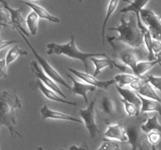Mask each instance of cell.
<instances>
[{"label": "cell", "mask_w": 161, "mask_h": 150, "mask_svg": "<svg viewBox=\"0 0 161 150\" xmlns=\"http://www.w3.org/2000/svg\"><path fill=\"white\" fill-rule=\"evenodd\" d=\"M128 21H126L123 16L120 24L116 28H108L109 31H115L119 33L118 37H108V42H121L131 48H138L144 43V34L138 25V20L135 14H130Z\"/></svg>", "instance_id": "1"}, {"label": "cell", "mask_w": 161, "mask_h": 150, "mask_svg": "<svg viewBox=\"0 0 161 150\" xmlns=\"http://www.w3.org/2000/svg\"><path fill=\"white\" fill-rule=\"evenodd\" d=\"M21 107V101L16 94L3 91L0 97V123L8 128L11 136L17 135L22 138L20 132L16 130L15 110Z\"/></svg>", "instance_id": "2"}, {"label": "cell", "mask_w": 161, "mask_h": 150, "mask_svg": "<svg viewBox=\"0 0 161 150\" xmlns=\"http://www.w3.org/2000/svg\"><path fill=\"white\" fill-rule=\"evenodd\" d=\"M48 55H64L69 58H72L74 59L80 60L83 63L85 67L86 73H89L90 66L88 60H91V58L97 57H108L105 53H91V52H83L80 51L77 48L75 45V38L73 34L70 35V41L65 44H57V43H49L47 45Z\"/></svg>", "instance_id": "3"}, {"label": "cell", "mask_w": 161, "mask_h": 150, "mask_svg": "<svg viewBox=\"0 0 161 150\" xmlns=\"http://www.w3.org/2000/svg\"><path fill=\"white\" fill-rule=\"evenodd\" d=\"M115 50L116 56L121 62L132 70L135 73L136 66L139 61H142V55L138 49L128 46V45H119L118 42H108Z\"/></svg>", "instance_id": "4"}, {"label": "cell", "mask_w": 161, "mask_h": 150, "mask_svg": "<svg viewBox=\"0 0 161 150\" xmlns=\"http://www.w3.org/2000/svg\"><path fill=\"white\" fill-rule=\"evenodd\" d=\"M15 29L18 31V33L20 34V36H21L22 38L24 39V41L25 42V43L28 45V46L29 47L30 49L31 50L33 55H34V56L36 57V59H37L38 63H39V67H40L41 69L43 70L44 73H45L47 76L50 77V78H51V79L53 80L55 83H59L60 84H61L62 86H64V88H66L69 89V90H70V91L72 90V87H71V86L69 85L67 82H66L65 80H64V78L61 76V74H60V73H58V72L57 71V70H55V69L53 68V67H52V66L50 65L48 62H47V59H45L44 58H42V56L39 54V52L36 51V48L33 47V45H31V44L30 43L29 41L28 40V38H27L26 36H25V34L22 33V31H20V30H19L18 28H15Z\"/></svg>", "instance_id": "5"}, {"label": "cell", "mask_w": 161, "mask_h": 150, "mask_svg": "<svg viewBox=\"0 0 161 150\" xmlns=\"http://www.w3.org/2000/svg\"><path fill=\"white\" fill-rule=\"evenodd\" d=\"M141 19L151 33L153 38L161 41V15L158 16L153 10L143 9L141 10Z\"/></svg>", "instance_id": "6"}, {"label": "cell", "mask_w": 161, "mask_h": 150, "mask_svg": "<svg viewBox=\"0 0 161 150\" xmlns=\"http://www.w3.org/2000/svg\"><path fill=\"white\" fill-rule=\"evenodd\" d=\"M95 103L96 98H94L89 103L86 109H80L79 111V114L83 121L84 122L85 127L89 132L91 139L94 138L99 133V128L95 121V111H94Z\"/></svg>", "instance_id": "7"}, {"label": "cell", "mask_w": 161, "mask_h": 150, "mask_svg": "<svg viewBox=\"0 0 161 150\" xmlns=\"http://www.w3.org/2000/svg\"><path fill=\"white\" fill-rule=\"evenodd\" d=\"M130 87L138 94L145 98L160 102L161 98L156 92L155 88L151 85L146 77H140L136 81L130 84Z\"/></svg>", "instance_id": "8"}, {"label": "cell", "mask_w": 161, "mask_h": 150, "mask_svg": "<svg viewBox=\"0 0 161 150\" xmlns=\"http://www.w3.org/2000/svg\"><path fill=\"white\" fill-rule=\"evenodd\" d=\"M30 69H31V72H32L33 74L35 75V77L39 78V81H40L41 82L43 83L47 88L51 89L52 91L55 92L57 94H58V95H61V96H62L63 98L66 99V95L63 93L62 91H61V89H60V88L57 85V83H55L50 77L47 76V75L44 73V71L41 69L39 63H38L36 61L32 60L30 62Z\"/></svg>", "instance_id": "9"}, {"label": "cell", "mask_w": 161, "mask_h": 150, "mask_svg": "<svg viewBox=\"0 0 161 150\" xmlns=\"http://www.w3.org/2000/svg\"><path fill=\"white\" fill-rule=\"evenodd\" d=\"M0 2H1L3 8L9 12V15H10L13 28H18L19 30H20L22 31V33L26 37H29L30 34H28V32L26 31L25 27H24V25L26 23V20H24V17L22 16V7L20 8V9H14V8L10 7L9 6V4H8V2L6 1L1 0Z\"/></svg>", "instance_id": "10"}, {"label": "cell", "mask_w": 161, "mask_h": 150, "mask_svg": "<svg viewBox=\"0 0 161 150\" xmlns=\"http://www.w3.org/2000/svg\"><path fill=\"white\" fill-rule=\"evenodd\" d=\"M69 72L73 73L75 77H77V78H79L80 79L85 81L86 84H91V85L94 86V87L95 88H99L102 89H107L110 86L114 84L115 83H116L115 78L108 80V81H99V80L97 79V78H94L93 75H90L89 73H86V72L84 73V72L78 71V70L72 68H69Z\"/></svg>", "instance_id": "11"}, {"label": "cell", "mask_w": 161, "mask_h": 150, "mask_svg": "<svg viewBox=\"0 0 161 150\" xmlns=\"http://www.w3.org/2000/svg\"><path fill=\"white\" fill-rule=\"evenodd\" d=\"M126 2L128 3V6L124 7L122 9H120V12H135V14L136 15L137 20H138V25L140 29L142 30V31L143 32V34L146 33L147 31H149L148 28H146L144 25V23H142V20L141 19V10L144 9L145 6L149 2V1H125Z\"/></svg>", "instance_id": "12"}, {"label": "cell", "mask_w": 161, "mask_h": 150, "mask_svg": "<svg viewBox=\"0 0 161 150\" xmlns=\"http://www.w3.org/2000/svg\"><path fill=\"white\" fill-rule=\"evenodd\" d=\"M105 138L113 141H118L123 143H127L128 136L127 134V130L120 123L117 124H110L104 134Z\"/></svg>", "instance_id": "13"}, {"label": "cell", "mask_w": 161, "mask_h": 150, "mask_svg": "<svg viewBox=\"0 0 161 150\" xmlns=\"http://www.w3.org/2000/svg\"><path fill=\"white\" fill-rule=\"evenodd\" d=\"M91 61L95 66V70L93 73V76L94 78H97V75L100 74L102 70L106 68V67H108L110 69H113L114 67H116V68L122 70L123 72L126 71V69L124 66L118 63V62H116L113 59H110L109 57L100 58V59L97 57H93L91 59Z\"/></svg>", "instance_id": "14"}, {"label": "cell", "mask_w": 161, "mask_h": 150, "mask_svg": "<svg viewBox=\"0 0 161 150\" xmlns=\"http://www.w3.org/2000/svg\"><path fill=\"white\" fill-rule=\"evenodd\" d=\"M40 112L42 114V117L43 120L47 119H53V120H67V121H72L76 122V123H82V121L80 119H77L75 117L69 116L68 114L64 113V112H58V111L53 110L50 109L47 106H43L40 109Z\"/></svg>", "instance_id": "15"}, {"label": "cell", "mask_w": 161, "mask_h": 150, "mask_svg": "<svg viewBox=\"0 0 161 150\" xmlns=\"http://www.w3.org/2000/svg\"><path fill=\"white\" fill-rule=\"evenodd\" d=\"M68 77L72 80L73 85L72 87V92L74 95H80L83 98L86 104H88V98H87V92H94L96 90V88L91 84L82 83L75 80L71 74H68Z\"/></svg>", "instance_id": "16"}, {"label": "cell", "mask_w": 161, "mask_h": 150, "mask_svg": "<svg viewBox=\"0 0 161 150\" xmlns=\"http://www.w3.org/2000/svg\"><path fill=\"white\" fill-rule=\"evenodd\" d=\"M19 2L29 6V7L32 9V11H34V12L39 16V18L44 19V20H48V21L52 22V23H59L60 22H61L60 21V19L58 18V17L52 15V14L50 13V12H49L45 8L39 6V5L36 4V3L34 2L20 1Z\"/></svg>", "instance_id": "17"}, {"label": "cell", "mask_w": 161, "mask_h": 150, "mask_svg": "<svg viewBox=\"0 0 161 150\" xmlns=\"http://www.w3.org/2000/svg\"><path fill=\"white\" fill-rule=\"evenodd\" d=\"M127 134L128 136V142L127 144L130 145V150H143L142 147V132L137 127L130 126L127 129Z\"/></svg>", "instance_id": "18"}, {"label": "cell", "mask_w": 161, "mask_h": 150, "mask_svg": "<svg viewBox=\"0 0 161 150\" xmlns=\"http://www.w3.org/2000/svg\"><path fill=\"white\" fill-rule=\"evenodd\" d=\"M38 87L40 89L41 92H42L44 95L47 97L48 99L51 100V101H54V102H61V103H64V104L69 105V106H76V102H71L69 101V100H66L65 98H63L61 97H60L58 94L56 93L55 92L52 91L51 89H50L49 88H47L45 84H43L42 82H41L40 81H38Z\"/></svg>", "instance_id": "19"}, {"label": "cell", "mask_w": 161, "mask_h": 150, "mask_svg": "<svg viewBox=\"0 0 161 150\" xmlns=\"http://www.w3.org/2000/svg\"><path fill=\"white\" fill-rule=\"evenodd\" d=\"M138 95L142 102L141 110H140V112H141V113H145V112H158L159 115L161 117L160 102L145 98V97L140 95L139 94H138Z\"/></svg>", "instance_id": "20"}, {"label": "cell", "mask_w": 161, "mask_h": 150, "mask_svg": "<svg viewBox=\"0 0 161 150\" xmlns=\"http://www.w3.org/2000/svg\"><path fill=\"white\" fill-rule=\"evenodd\" d=\"M116 89H117L119 95H121V98L127 100L129 102L132 103V104L135 105L138 109L141 110L142 106V102L140 100L139 97H138V93L135 91L130 90L129 88H120L119 86H116Z\"/></svg>", "instance_id": "21"}, {"label": "cell", "mask_w": 161, "mask_h": 150, "mask_svg": "<svg viewBox=\"0 0 161 150\" xmlns=\"http://www.w3.org/2000/svg\"><path fill=\"white\" fill-rule=\"evenodd\" d=\"M157 64L161 65V59H157L156 60L149 61V60H142L138 62L136 66V70H135L134 74L137 77H143V74L149 71L150 69H152Z\"/></svg>", "instance_id": "22"}, {"label": "cell", "mask_w": 161, "mask_h": 150, "mask_svg": "<svg viewBox=\"0 0 161 150\" xmlns=\"http://www.w3.org/2000/svg\"><path fill=\"white\" fill-rule=\"evenodd\" d=\"M141 130L146 133H150L153 131H157L161 134V124L158 121V117L157 114L152 117L147 118L146 123L142 124Z\"/></svg>", "instance_id": "23"}, {"label": "cell", "mask_w": 161, "mask_h": 150, "mask_svg": "<svg viewBox=\"0 0 161 150\" xmlns=\"http://www.w3.org/2000/svg\"><path fill=\"white\" fill-rule=\"evenodd\" d=\"M119 3V1H110L108 2V7H107L106 11V15H105V18L104 20L103 25H102V45H105V29H106V25L108 23V20H109L110 17L113 14L115 10L117 8L118 4Z\"/></svg>", "instance_id": "24"}, {"label": "cell", "mask_w": 161, "mask_h": 150, "mask_svg": "<svg viewBox=\"0 0 161 150\" xmlns=\"http://www.w3.org/2000/svg\"><path fill=\"white\" fill-rule=\"evenodd\" d=\"M28 55V52L25 49H22V48H19L18 45H16V46L13 47L10 49L9 50V52H7L6 56V62L7 65H9L12 62H14V60L17 59L18 57L20 56H27Z\"/></svg>", "instance_id": "25"}, {"label": "cell", "mask_w": 161, "mask_h": 150, "mask_svg": "<svg viewBox=\"0 0 161 150\" xmlns=\"http://www.w3.org/2000/svg\"><path fill=\"white\" fill-rule=\"evenodd\" d=\"M39 16L32 11L26 17V25L28 31L31 35H36L38 32V23H39Z\"/></svg>", "instance_id": "26"}, {"label": "cell", "mask_w": 161, "mask_h": 150, "mask_svg": "<svg viewBox=\"0 0 161 150\" xmlns=\"http://www.w3.org/2000/svg\"><path fill=\"white\" fill-rule=\"evenodd\" d=\"M140 77L135 76V74H130V73H120V74H117L115 77V80H116V83L119 84L120 88H124V86L127 85V84H131L139 78Z\"/></svg>", "instance_id": "27"}, {"label": "cell", "mask_w": 161, "mask_h": 150, "mask_svg": "<svg viewBox=\"0 0 161 150\" xmlns=\"http://www.w3.org/2000/svg\"><path fill=\"white\" fill-rule=\"evenodd\" d=\"M100 106L102 111L107 115L113 116L116 112V106H115L114 102L109 96L103 97L101 101Z\"/></svg>", "instance_id": "28"}, {"label": "cell", "mask_w": 161, "mask_h": 150, "mask_svg": "<svg viewBox=\"0 0 161 150\" xmlns=\"http://www.w3.org/2000/svg\"><path fill=\"white\" fill-rule=\"evenodd\" d=\"M121 102L124 105V109H125L126 112L129 117H138L140 113V109H138L135 105L129 102L127 100L120 98Z\"/></svg>", "instance_id": "29"}, {"label": "cell", "mask_w": 161, "mask_h": 150, "mask_svg": "<svg viewBox=\"0 0 161 150\" xmlns=\"http://www.w3.org/2000/svg\"><path fill=\"white\" fill-rule=\"evenodd\" d=\"M98 150H120L119 143L110 139L104 138L102 145Z\"/></svg>", "instance_id": "30"}, {"label": "cell", "mask_w": 161, "mask_h": 150, "mask_svg": "<svg viewBox=\"0 0 161 150\" xmlns=\"http://www.w3.org/2000/svg\"><path fill=\"white\" fill-rule=\"evenodd\" d=\"M146 78L154 88L161 92V76L147 75L146 76Z\"/></svg>", "instance_id": "31"}, {"label": "cell", "mask_w": 161, "mask_h": 150, "mask_svg": "<svg viewBox=\"0 0 161 150\" xmlns=\"http://www.w3.org/2000/svg\"><path fill=\"white\" fill-rule=\"evenodd\" d=\"M0 25L1 27H12V22H11L10 15L4 12L1 9L0 10Z\"/></svg>", "instance_id": "32"}, {"label": "cell", "mask_w": 161, "mask_h": 150, "mask_svg": "<svg viewBox=\"0 0 161 150\" xmlns=\"http://www.w3.org/2000/svg\"><path fill=\"white\" fill-rule=\"evenodd\" d=\"M148 140L152 145H156L160 142L161 134L157 131H153L148 134Z\"/></svg>", "instance_id": "33"}, {"label": "cell", "mask_w": 161, "mask_h": 150, "mask_svg": "<svg viewBox=\"0 0 161 150\" xmlns=\"http://www.w3.org/2000/svg\"><path fill=\"white\" fill-rule=\"evenodd\" d=\"M7 67L6 58H2L0 60V73L2 78H7Z\"/></svg>", "instance_id": "34"}, {"label": "cell", "mask_w": 161, "mask_h": 150, "mask_svg": "<svg viewBox=\"0 0 161 150\" xmlns=\"http://www.w3.org/2000/svg\"><path fill=\"white\" fill-rule=\"evenodd\" d=\"M153 51L154 54L157 56L161 52V41L153 40Z\"/></svg>", "instance_id": "35"}, {"label": "cell", "mask_w": 161, "mask_h": 150, "mask_svg": "<svg viewBox=\"0 0 161 150\" xmlns=\"http://www.w3.org/2000/svg\"><path fill=\"white\" fill-rule=\"evenodd\" d=\"M19 42L18 40H11V41H4L3 39L1 40V44H0V48L2 50L5 48V47L8 46V45H10L11 44H15Z\"/></svg>", "instance_id": "36"}, {"label": "cell", "mask_w": 161, "mask_h": 150, "mask_svg": "<svg viewBox=\"0 0 161 150\" xmlns=\"http://www.w3.org/2000/svg\"><path fill=\"white\" fill-rule=\"evenodd\" d=\"M58 150H87V148L86 146H76V145H72L68 149H64V148H58Z\"/></svg>", "instance_id": "37"}, {"label": "cell", "mask_w": 161, "mask_h": 150, "mask_svg": "<svg viewBox=\"0 0 161 150\" xmlns=\"http://www.w3.org/2000/svg\"><path fill=\"white\" fill-rule=\"evenodd\" d=\"M157 59H161V52L160 53H159L158 55H157Z\"/></svg>", "instance_id": "38"}, {"label": "cell", "mask_w": 161, "mask_h": 150, "mask_svg": "<svg viewBox=\"0 0 161 150\" xmlns=\"http://www.w3.org/2000/svg\"><path fill=\"white\" fill-rule=\"evenodd\" d=\"M151 150H158V149L157 148L156 145H152V147H151Z\"/></svg>", "instance_id": "39"}, {"label": "cell", "mask_w": 161, "mask_h": 150, "mask_svg": "<svg viewBox=\"0 0 161 150\" xmlns=\"http://www.w3.org/2000/svg\"><path fill=\"white\" fill-rule=\"evenodd\" d=\"M38 150H44L43 149V148H42V147H38Z\"/></svg>", "instance_id": "40"}]
</instances>
